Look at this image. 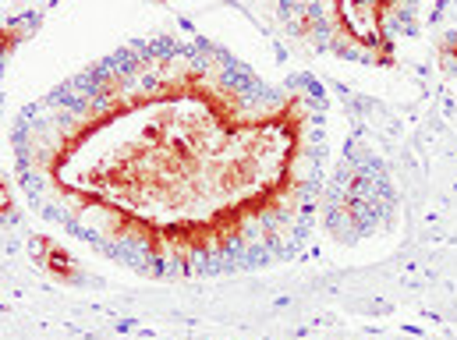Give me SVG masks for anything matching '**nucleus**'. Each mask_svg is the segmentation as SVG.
Returning <instances> with one entry per match:
<instances>
[{"label": "nucleus", "mask_w": 457, "mask_h": 340, "mask_svg": "<svg viewBox=\"0 0 457 340\" xmlns=\"http://www.w3.org/2000/svg\"><path fill=\"white\" fill-rule=\"evenodd\" d=\"M39 245H43V248L50 252V255H39V259H43V262H46V266H50L54 273H64V277H68V273H71V259H68V252L54 248L50 241H39Z\"/></svg>", "instance_id": "nucleus-1"}]
</instances>
